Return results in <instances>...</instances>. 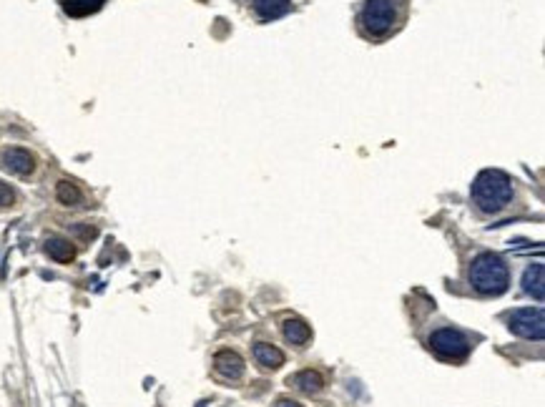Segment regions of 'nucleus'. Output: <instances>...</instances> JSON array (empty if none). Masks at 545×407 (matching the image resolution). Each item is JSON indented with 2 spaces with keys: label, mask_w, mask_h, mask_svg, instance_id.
<instances>
[{
  "label": "nucleus",
  "mask_w": 545,
  "mask_h": 407,
  "mask_svg": "<svg viewBox=\"0 0 545 407\" xmlns=\"http://www.w3.org/2000/svg\"><path fill=\"white\" fill-rule=\"evenodd\" d=\"M403 21V3L397 0H364L359 11V30L367 38H385Z\"/></svg>",
  "instance_id": "obj_1"
},
{
  "label": "nucleus",
  "mask_w": 545,
  "mask_h": 407,
  "mask_svg": "<svg viewBox=\"0 0 545 407\" xmlns=\"http://www.w3.org/2000/svg\"><path fill=\"white\" fill-rule=\"evenodd\" d=\"M512 199V182L505 171L485 169L478 174L473 182V201L483 211H498L502 209Z\"/></svg>",
  "instance_id": "obj_2"
},
{
  "label": "nucleus",
  "mask_w": 545,
  "mask_h": 407,
  "mask_svg": "<svg viewBox=\"0 0 545 407\" xmlns=\"http://www.w3.org/2000/svg\"><path fill=\"white\" fill-rule=\"evenodd\" d=\"M470 284L480 294H502L510 284L507 264L498 254H480L470 267Z\"/></svg>",
  "instance_id": "obj_3"
},
{
  "label": "nucleus",
  "mask_w": 545,
  "mask_h": 407,
  "mask_svg": "<svg viewBox=\"0 0 545 407\" xmlns=\"http://www.w3.org/2000/svg\"><path fill=\"white\" fill-rule=\"evenodd\" d=\"M429 347L440 355L442 359H465L470 352V342L463 332L452 330V327H442V330L432 332L429 337Z\"/></svg>",
  "instance_id": "obj_4"
},
{
  "label": "nucleus",
  "mask_w": 545,
  "mask_h": 407,
  "mask_svg": "<svg viewBox=\"0 0 545 407\" xmlns=\"http://www.w3.org/2000/svg\"><path fill=\"white\" fill-rule=\"evenodd\" d=\"M510 330L518 337H525V340H543L545 335L543 307L515 309V312L510 314Z\"/></svg>",
  "instance_id": "obj_5"
},
{
  "label": "nucleus",
  "mask_w": 545,
  "mask_h": 407,
  "mask_svg": "<svg viewBox=\"0 0 545 407\" xmlns=\"http://www.w3.org/2000/svg\"><path fill=\"white\" fill-rule=\"evenodd\" d=\"M0 169L8 171V174H16V177H28L35 169V159L30 151L11 146V149L0 151Z\"/></svg>",
  "instance_id": "obj_6"
},
{
  "label": "nucleus",
  "mask_w": 545,
  "mask_h": 407,
  "mask_svg": "<svg viewBox=\"0 0 545 407\" xmlns=\"http://www.w3.org/2000/svg\"><path fill=\"white\" fill-rule=\"evenodd\" d=\"M214 364H216V372L229 377V380H239L244 374V359L239 357L237 352H232V350H221V352L216 355Z\"/></svg>",
  "instance_id": "obj_7"
},
{
  "label": "nucleus",
  "mask_w": 545,
  "mask_h": 407,
  "mask_svg": "<svg viewBox=\"0 0 545 407\" xmlns=\"http://www.w3.org/2000/svg\"><path fill=\"white\" fill-rule=\"evenodd\" d=\"M254 359H257V364H262L264 369H276L284 364V352L276 350L274 345L259 342V345H254Z\"/></svg>",
  "instance_id": "obj_8"
},
{
  "label": "nucleus",
  "mask_w": 545,
  "mask_h": 407,
  "mask_svg": "<svg viewBox=\"0 0 545 407\" xmlns=\"http://www.w3.org/2000/svg\"><path fill=\"white\" fill-rule=\"evenodd\" d=\"M289 11V0H254V13L262 21H274Z\"/></svg>",
  "instance_id": "obj_9"
},
{
  "label": "nucleus",
  "mask_w": 545,
  "mask_h": 407,
  "mask_svg": "<svg viewBox=\"0 0 545 407\" xmlns=\"http://www.w3.org/2000/svg\"><path fill=\"white\" fill-rule=\"evenodd\" d=\"M284 337H286V342H292V345H297V347H304L309 340H312V330H309V325L302 322V319H286Z\"/></svg>",
  "instance_id": "obj_10"
},
{
  "label": "nucleus",
  "mask_w": 545,
  "mask_h": 407,
  "mask_svg": "<svg viewBox=\"0 0 545 407\" xmlns=\"http://www.w3.org/2000/svg\"><path fill=\"white\" fill-rule=\"evenodd\" d=\"M523 289L530 294V297H535L538 302H543V297H545V289H543V264H533L528 272H525Z\"/></svg>",
  "instance_id": "obj_11"
},
{
  "label": "nucleus",
  "mask_w": 545,
  "mask_h": 407,
  "mask_svg": "<svg viewBox=\"0 0 545 407\" xmlns=\"http://www.w3.org/2000/svg\"><path fill=\"white\" fill-rule=\"evenodd\" d=\"M289 385H294L297 390L307 392V395H314V392H320L322 387H325V382H322V377L317 372H312V369H304V372L289 377Z\"/></svg>",
  "instance_id": "obj_12"
},
{
  "label": "nucleus",
  "mask_w": 545,
  "mask_h": 407,
  "mask_svg": "<svg viewBox=\"0 0 545 407\" xmlns=\"http://www.w3.org/2000/svg\"><path fill=\"white\" fill-rule=\"evenodd\" d=\"M106 0H63V11L68 13L71 18H83L96 13Z\"/></svg>",
  "instance_id": "obj_13"
},
{
  "label": "nucleus",
  "mask_w": 545,
  "mask_h": 407,
  "mask_svg": "<svg viewBox=\"0 0 545 407\" xmlns=\"http://www.w3.org/2000/svg\"><path fill=\"white\" fill-rule=\"evenodd\" d=\"M55 196H58V201L66 203V206H76V203H81V191H78L73 184L68 182H61L58 184V189H55Z\"/></svg>",
  "instance_id": "obj_14"
},
{
  "label": "nucleus",
  "mask_w": 545,
  "mask_h": 407,
  "mask_svg": "<svg viewBox=\"0 0 545 407\" xmlns=\"http://www.w3.org/2000/svg\"><path fill=\"white\" fill-rule=\"evenodd\" d=\"M45 249H48L50 257L58 259V262H68V259H73V247L68 242H63V239H50V242L45 244Z\"/></svg>",
  "instance_id": "obj_15"
},
{
  "label": "nucleus",
  "mask_w": 545,
  "mask_h": 407,
  "mask_svg": "<svg viewBox=\"0 0 545 407\" xmlns=\"http://www.w3.org/2000/svg\"><path fill=\"white\" fill-rule=\"evenodd\" d=\"M13 201H16V194H13V189L8 186V184L0 182V206H11Z\"/></svg>",
  "instance_id": "obj_16"
},
{
  "label": "nucleus",
  "mask_w": 545,
  "mask_h": 407,
  "mask_svg": "<svg viewBox=\"0 0 545 407\" xmlns=\"http://www.w3.org/2000/svg\"><path fill=\"white\" fill-rule=\"evenodd\" d=\"M276 407H302L299 402H294V400H279L276 402Z\"/></svg>",
  "instance_id": "obj_17"
}]
</instances>
